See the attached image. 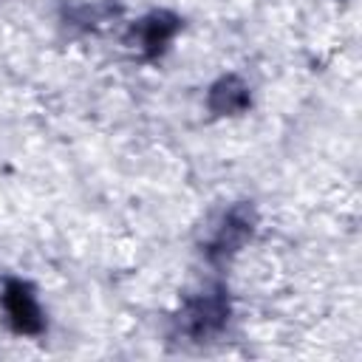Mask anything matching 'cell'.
Instances as JSON below:
<instances>
[{
  "mask_svg": "<svg viewBox=\"0 0 362 362\" xmlns=\"http://www.w3.org/2000/svg\"><path fill=\"white\" fill-rule=\"evenodd\" d=\"M255 226H257V212L249 201H240V204H232L221 218L218 223L212 226V232L206 235L204 240V255L209 263H223L229 260L252 235H255Z\"/></svg>",
  "mask_w": 362,
  "mask_h": 362,
  "instance_id": "cell-2",
  "label": "cell"
},
{
  "mask_svg": "<svg viewBox=\"0 0 362 362\" xmlns=\"http://www.w3.org/2000/svg\"><path fill=\"white\" fill-rule=\"evenodd\" d=\"M181 20L170 11H150L147 17H141L130 34H127V45H133L144 59H156L164 54L167 42L178 34Z\"/></svg>",
  "mask_w": 362,
  "mask_h": 362,
  "instance_id": "cell-4",
  "label": "cell"
},
{
  "mask_svg": "<svg viewBox=\"0 0 362 362\" xmlns=\"http://www.w3.org/2000/svg\"><path fill=\"white\" fill-rule=\"evenodd\" d=\"M229 311V291L215 283L184 300V305L173 317V337H184L189 342L212 339L226 328Z\"/></svg>",
  "mask_w": 362,
  "mask_h": 362,
  "instance_id": "cell-1",
  "label": "cell"
},
{
  "mask_svg": "<svg viewBox=\"0 0 362 362\" xmlns=\"http://www.w3.org/2000/svg\"><path fill=\"white\" fill-rule=\"evenodd\" d=\"M249 102H252L249 85H246L240 76H235V74L221 76V79L209 88V93H206V105H209V110L218 113V116L243 113V110L249 107Z\"/></svg>",
  "mask_w": 362,
  "mask_h": 362,
  "instance_id": "cell-5",
  "label": "cell"
},
{
  "mask_svg": "<svg viewBox=\"0 0 362 362\" xmlns=\"http://www.w3.org/2000/svg\"><path fill=\"white\" fill-rule=\"evenodd\" d=\"M0 303H3L11 331H17L23 337H40L45 331V317H42V308H40V300H37L31 283H25L20 277H8L3 283Z\"/></svg>",
  "mask_w": 362,
  "mask_h": 362,
  "instance_id": "cell-3",
  "label": "cell"
}]
</instances>
